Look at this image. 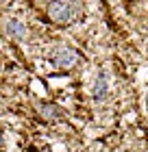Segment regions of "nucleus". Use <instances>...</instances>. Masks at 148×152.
Instances as JSON below:
<instances>
[{
	"label": "nucleus",
	"mask_w": 148,
	"mask_h": 152,
	"mask_svg": "<svg viewBox=\"0 0 148 152\" xmlns=\"http://www.w3.org/2000/svg\"><path fill=\"white\" fill-rule=\"evenodd\" d=\"M46 13L57 24H72L81 18L83 4L81 0H50L46 7Z\"/></svg>",
	"instance_id": "obj_1"
},
{
	"label": "nucleus",
	"mask_w": 148,
	"mask_h": 152,
	"mask_svg": "<svg viewBox=\"0 0 148 152\" xmlns=\"http://www.w3.org/2000/svg\"><path fill=\"white\" fill-rule=\"evenodd\" d=\"M76 52L72 50V48H68V46H57V48H52L50 50V61L57 67H72L76 63Z\"/></svg>",
	"instance_id": "obj_2"
},
{
	"label": "nucleus",
	"mask_w": 148,
	"mask_h": 152,
	"mask_svg": "<svg viewBox=\"0 0 148 152\" xmlns=\"http://www.w3.org/2000/svg\"><path fill=\"white\" fill-rule=\"evenodd\" d=\"M4 31L9 33L11 37H15V39H26V35H29L26 26L20 22V20H9V22L4 24Z\"/></svg>",
	"instance_id": "obj_3"
},
{
	"label": "nucleus",
	"mask_w": 148,
	"mask_h": 152,
	"mask_svg": "<svg viewBox=\"0 0 148 152\" xmlns=\"http://www.w3.org/2000/svg\"><path fill=\"white\" fill-rule=\"evenodd\" d=\"M105 96H107V78H105V74H98V78L94 83V98L102 100Z\"/></svg>",
	"instance_id": "obj_4"
},
{
	"label": "nucleus",
	"mask_w": 148,
	"mask_h": 152,
	"mask_svg": "<svg viewBox=\"0 0 148 152\" xmlns=\"http://www.w3.org/2000/svg\"><path fill=\"white\" fill-rule=\"evenodd\" d=\"M0 141H2V133H0Z\"/></svg>",
	"instance_id": "obj_5"
}]
</instances>
